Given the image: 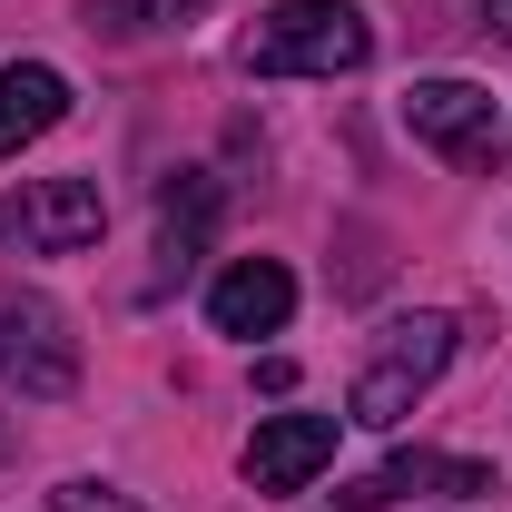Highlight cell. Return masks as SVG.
<instances>
[{"mask_svg": "<svg viewBox=\"0 0 512 512\" xmlns=\"http://www.w3.org/2000/svg\"><path fill=\"white\" fill-rule=\"evenodd\" d=\"M375 60V20L355 0H276L247 40L256 79H345Z\"/></svg>", "mask_w": 512, "mask_h": 512, "instance_id": "1", "label": "cell"}, {"mask_svg": "<svg viewBox=\"0 0 512 512\" xmlns=\"http://www.w3.org/2000/svg\"><path fill=\"white\" fill-rule=\"evenodd\" d=\"M453 365V316H394L375 335V355H365V375H355V394H345V424H375V434H394L434 384H444Z\"/></svg>", "mask_w": 512, "mask_h": 512, "instance_id": "2", "label": "cell"}, {"mask_svg": "<svg viewBox=\"0 0 512 512\" xmlns=\"http://www.w3.org/2000/svg\"><path fill=\"white\" fill-rule=\"evenodd\" d=\"M69 384H79V335L50 296H30V286H0V394H20V404H60Z\"/></svg>", "mask_w": 512, "mask_h": 512, "instance_id": "3", "label": "cell"}, {"mask_svg": "<svg viewBox=\"0 0 512 512\" xmlns=\"http://www.w3.org/2000/svg\"><path fill=\"white\" fill-rule=\"evenodd\" d=\"M404 128L463 168V178H493L503 168V119H493V89H473V79H414L404 89Z\"/></svg>", "mask_w": 512, "mask_h": 512, "instance_id": "4", "label": "cell"}, {"mask_svg": "<svg viewBox=\"0 0 512 512\" xmlns=\"http://www.w3.org/2000/svg\"><path fill=\"white\" fill-rule=\"evenodd\" d=\"M109 237V197L89 178H30V188L0 197V247L20 256H79Z\"/></svg>", "mask_w": 512, "mask_h": 512, "instance_id": "5", "label": "cell"}, {"mask_svg": "<svg viewBox=\"0 0 512 512\" xmlns=\"http://www.w3.org/2000/svg\"><path fill=\"white\" fill-rule=\"evenodd\" d=\"M335 434H345V414H266L247 434V483L256 493H306L335 463Z\"/></svg>", "mask_w": 512, "mask_h": 512, "instance_id": "6", "label": "cell"}, {"mask_svg": "<svg viewBox=\"0 0 512 512\" xmlns=\"http://www.w3.org/2000/svg\"><path fill=\"white\" fill-rule=\"evenodd\" d=\"M404 493H493V463H473V453H394L365 483H345L335 512H384V503H404Z\"/></svg>", "mask_w": 512, "mask_h": 512, "instance_id": "7", "label": "cell"}, {"mask_svg": "<svg viewBox=\"0 0 512 512\" xmlns=\"http://www.w3.org/2000/svg\"><path fill=\"white\" fill-rule=\"evenodd\" d=\"M286 316H296V276H286L276 256H237V266L207 286V325H217V335H247L256 345V335H276Z\"/></svg>", "mask_w": 512, "mask_h": 512, "instance_id": "8", "label": "cell"}, {"mask_svg": "<svg viewBox=\"0 0 512 512\" xmlns=\"http://www.w3.org/2000/svg\"><path fill=\"white\" fill-rule=\"evenodd\" d=\"M60 119H69V79L50 60H10L0 69V158L30 148V138H50Z\"/></svg>", "mask_w": 512, "mask_h": 512, "instance_id": "9", "label": "cell"}, {"mask_svg": "<svg viewBox=\"0 0 512 512\" xmlns=\"http://www.w3.org/2000/svg\"><path fill=\"white\" fill-rule=\"evenodd\" d=\"M217 207H227V188H217L207 168H188L178 188L158 197V256H168V276H188L197 256H207V237H217Z\"/></svg>", "mask_w": 512, "mask_h": 512, "instance_id": "10", "label": "cell"}, {"mask_svg": "<svg viewBox=\"0 0 512 512\" xmlns=\"http://www.w3.org/2000/svg\"><path fill=\"white\" fill-rule=\"evenodd\" d=\"M197 10H217V0H79V20H89L99 40H138V30H188Z\"/></svg>", "mask_w": 512, "mask_h": 512, "instance_id": "11", "label": "cell"}, {"mask_svg": "<svg viewBox=\"0 0 512 512\" xmlns=\"http://www.w3.org/2000/svg\"><path fill=\"white\" fill-rule=\"evenodd\" d=\"M50 512H138L119 493V483H89V473H79V483H60V493H50Z\"/></svg>", "mask_w": 512, "mask_h": 512, "instance_id": "12", "label": "cell"}, {"mask_svg": "<svg viewBox=\"0 0 512 512\" xmlns=\"http://www.w3.org/2000/svg\"><path fill=\"white\" fill-rule=\"evenodd\" d=\"M483 20H493V40H512V0H483Z\"/></svg>", "mask_w": 512, "mask_h": 512, "instance_id": "13", "label": "cell"}]
</instances>
